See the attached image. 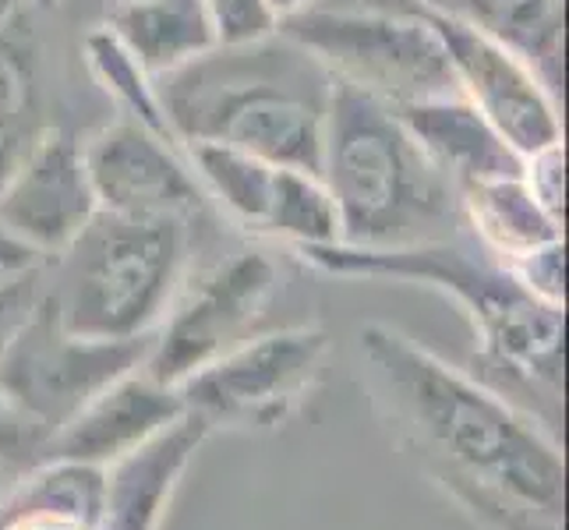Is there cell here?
<instances>
[{
  "instance_id": "6da1fadb",
  "label": "cell",
  "mask_w": 569,
  "mask_h": 530,
  "mask_svg": "<svg viewBox=\"0 0 569 530\" xmlns=\"http://www.w3.org/2000/svg\"><path fill=\"white\" fill-rule=\"evenodd\" d=\"M358 350L392 436L449 499L488 530H566L552 428L386 322H368Z\"/></svg>"
},
{
  "instance_id": "7a4b0ae2",
  "label": "cell",
  "mask_w": 569,
  "mask_h": 530,
  "mask_svg": "<svg viewBox=\"0 0 569 530\" xmlns=\"http://www.w3.org/2000/svg\"><path fill=\"white\" fill-rule=\"evenodd\" d=\"M298 259L326 277L425 283L453 298L475 326L478 353L470 376L535 414L545 428L562 421V319L566 308L538 301L485 248L475 254L457 238L407 248H305Z\"/></svg>"
},
{
  "instance_id": "3957f363",
  "label": "cell",
  "mask_w": 569,
  "mask_h": 530,
  "mask_svg": "<svg viewBox=\"0 0 569 530\" xmlns=\"http://www.w3.org/2000/svg\"><path fill=\"white\" fill-rule=\"evenodd\" d=\"M332 78L287 36L216 47L160 78V100L178 146L220 142L277 167L316 170Z\"/></svg>"
},
{
  "instance_id": "277c9868",
  "label": "cell",
  "mask_w": 569,
  "mask_h": 530,
  "mask_svg": "<svg viewBox=\"0 0 569 530\" xmlns=\"http://www.w3.org/2000/svg\"><path fill=\"white\" fill-rule=\"evenodd\" d=\"M319 177L340 212V244L407 248L457 238L460 194L428 163L400 113L332 82Z\"/></svg>"
},
{
  "instance_id": "5b68a950",
  "label": "cell",
  "mask_w": 569,
  "mask_h": 530,
  "mask_svg": "<svg viewBox=\"0 0 569 530\" xmlns=\"http://www.w3.org/2000/svg\"><path fill=\"white\" fill-rule=\"evenodd\" d=\"M191 223L96 212L78 241L57 254L47 290L71 332L100 340L152 337L188 280Z\"/></svg>"
},
{
  "instance_id": "8992f818",
  "label": "cell",
  "mask_w": 569,
  "mask_h": 530,
  "mask_svg": "<svg viewBox=\"0 0 569 530\" xmlns=\"http://www.w3.org/2000/svg\"><path fill=\"white\" fill-rule=\"evenodd\" d=\"M322 64L337 86L358 89L389 110L457 92L442 39L428 18L397 8H311L277 26Z\"/></svg>"
},
{
  "instance_id": "52a82bcc",
  "label": "cell",
  "mask_w": 569,
  "mask_h": 530,
  "mask_svg": "<svg viewBox=\"0 0 569 530\" xmlns=\"http://www.w3.org/2000/svg\"><path fill=\"white\" fill-rule=\"evenodd\" d=\"M152 337L100 340L71 332L47 290L0 340V392L39 436L61 431L92 397L142 368ZM47 446V442H43Z\"/></svg>"
},
{
  "instance_id": "ba28073f",
  "label": "cell",
  "mask_w": 569,
  "mask_h": 530,
  "mask_svg": "<svg viewBox=\"0 0 569 530\" xmlns=\"http://www.w3.org/2000/svg\"><path fill=\"white\" fill-rule=\"evenodd\" d=\"M277 266L262 251H233L199 280H184L163 322L152 332L142 371L178 389L223 353L254 337L266 308L277 298Z\"/></svg>"
},
{
  "instance_id": "9c48e42d",
  "label": "cell",
  "mask_w": 569,
  "mask_h": 530,
  "mask_svg": "<svg viewBox=\"0 0 569 530\" xmlns=\"http://www.w3.org/2000/svg\"><path fill=\"white\" fill-rule=\"evenodd\" d=\"M329 337L319 326L262 332L178 386L188 410L212 428H277L316 386Z\"/></svg>"
},
{
  "instance_id": "30bf717a",
  "label": "cell",
  "mask_w": 569,
  "mask_h": 530,
  "mask_svg": "<svg viewBox=\"0 0 569 530\" xmlns=\"http://www.w3.org/2000/svg\"><path fill=\"white\" fill-rule=\"evenodd\" d=\"M442 39L453 86L520 156L562 142L559 92L499 39L421 11Z\"/></svg>"
},
{
  "instance_id": "8fae6325",
  "label": "cell",
  "mask_w": 569,
  "mask_h": 530,
  "mask_svg": "<svg viewBox=\"0 0 569 530\" xmlns=\"http://www.w3.org/2000/svg\"><path fill=\"white\" fill-rule=\"evenodd\" d=\"M89 181L103 212L139 220H184L206 209V194L184 149L139 121L113 117L82 142Z\"/></svg>"
},
{
  "instance_id": "7c38bea8",
  "label": "cell",
  "mask_w": 569,
  "mask_h": 530,
  "mask_svg": "<svg viewBox=\"0 0 569 530\" xmlns=\"http://www.w3.org/2000/svg\"><path fill=\"white\" fill-rule=\"evenodd\" d=\"M96 212L100 202L82 142L53 124L0 181V223L43 254V262L64 254Z\"/></svg>"
},
{
  "instance_id": "4fadbf2b",
  "label": "cell",
  "mask_w": 569,
  "mask_h": 530,
  "mask_svg": "<svg viewBox=\"0 0 569 530\" xmlns=\"http://www.w3.org/2000/svg\"><path fill=\"white\" fill-rule=\"evenodd\" d=\"M184 400L178 389L160 386L149 379L142 368L128 371L117 382H110L100 397H92L78 414L47 439L43 460H78L107 467L142 446L170 421L184 414Z\"/></svg>"
},
{
  "instance_id": "5bb4252c",
  "label": "cell",
  "mask_w": 569,
  "mask_h": 530,
  "mask_svg": "<svg viewBox=\"0 0 569 530\" xmlns=\"http://www.w3.org/2000/svg\"><path fill=\"white\" fill-rule=\"evenodd\" d=\"M209 431L212 424L202 414L184 410L131 453L107 463L100 530H160L167 506Z\"/></svg>"
},
{
  "instance_id": "9a60e30c",
  "label": "cell",
  "mask_w": 569,
  "mask_h": 530,
  "mask_svg": "<svg viewBox=\"0 0 569 530\" xmlns=\"http://www.w3.org/2000/svg\"><path fill=\"white\" fill-rule=\"evenodd\" d=\"M397 113L410 139L428 156V163L457 191L478 181H496V177H517L523 170V156L460 92L421 100Z\"/></svg>"
},
{
  "instance_id": "2e32d148",
  "label": "cell",
  "mask_w": 569,
  "mask_h": 530,
  "mask_svg": "<svg viewBox=\"0 0 569 530\" xmlns=\"http://www.w3.org/2000/svg\"><path fill=\"white\" fill-rule=\"evenodd\" d=\"M100 26L156 82L220 47L202 0H113Z\"/></svg>"
},
{
  "instance_id": "e0dca14e",
  "label": "cell",
  "mask_w": 569,
  "mask_h": 530,
  "mask_svg": "<svg viewBox=\"0 0 569 530\" xmlns=\"http://www.w3.org/2000/svg\"><path fill=\"white\" fill-rule=\"evenodd\" d=\"M499 39L531 64L552 92L562 82V0H400Z\"/></svg>"
},
{
  "instance_id": "ac0fdd59",
  "label": "cell",
  "mask_w": 569,
  "mask_h": 530,
  "mask_svg": "<svg viewBox=\"0 0 569 530\" xmlns=\"http://www.w3.org/2000/svg\"><path fill=\"white\" fill-rule=\"evenodd\" d=\"M457 194L463 227L499 262H513L548 241H562V223L531 194L523 170L517 177L467 184Z\"/></svg>"
},
{
  "instance_id": "d6986e66",
  "label": "cell",
  "mask_w": 569,
  "mask_h": 530,
  "mask_svg": "<svg viewBox=\"0 0 569 530\" xmlns=\"http://www.w3.org/2000/svg\"><path fill=\"white\" fill-rule=\"evenodd\" d=\"M184 160L199 181L206 202H216L233 227L259 233L272 202V184H277V163H266L244 149L220 146V142H188Z\"/></svg>"
},
{
  "instance_id": "ffe728a7",
  "label": "cell",
  "mask_w": 569,
  "mask_h": 530,
  "mask_svg": "<svg viewBox=\"0 0 569 530\" xmlns=\"http://www.w3.org/2000/svg\"><path fill=\"white\" fill-rule=\"evenodd\" d=\"M47 128L50 124L36 50L8 26L0 29V181Z\"/></svg>"
},
{
  "instance_id": "44dd1931",
  "label": "cell",
  "mask_w": 569,
  "mask_h": 530,
  "mask_svg": "<svg viewBox=\"0 0 569 530\" xmlns=\"http://www.w3.org/2000/svg\"><path fill=\"white\" fill-rule=\"evenodd\" d=\"M262 238H277L293 251L340 244V212L316 170L280 167Z\"/></svg>"
},
{
  "instance_id": "7402d4cb",
  "label": "cell",
  "mask_w": 569,
  "mask_h": 530,
  "mask_svg": "<svg viewBox=\"0 0 569 530\" xmlns=\"http://www.w3.org/2000/svg\"><path fill=\"white\" fill-rule=\"evenodd\" d=\"M82 61L92 74V82L100 86L107 100L117 107V117H128V121H139L149 131H160L167 139H173L167 113H163V100H160V82H156L103 26L86 32Z\"/></svg>"
},
{
  "instance_id": "603a6c76",
  "label": "cell",
  "mask_w": 569,
  "mask_h": 530,
  "mask_svg": "<svg viewBox=\"0 0 569 530\" xmlns=\"http://www.w3.org/2000/svg\"><path fill=\"white\" fill-rule=\"evenodd\" d=\"M202 4L212 18L220 47H248L277 32V18L266 8V0H202Z\"/></svg>"
},
{
  "instance_id": "cb8c5ba5",
  "label": "cell",
  "mask_w": 569,
  "mask_h": 530,
  "mask_svg": "<svg viewBox=\"0 0 569 530\" xmlns=\"http://www.w3.org/2000/svg\"><path fill=\"white\" fill-rule=\"evenodd\" d=\"M517 277L523 290H531L538 301L566 308V248L562 241H548L535 251L520 254L513 262H502Z\"/></svg>"
},
{
  "instance_id": "d4e9b609",
  "label": "cell",
  "mask_w": 569,
  "mask_h": 530,
  "mask_svg": "<svg viewBox=\"0 0 569 530\" xmlns=\"http://www.w3.org/2000/svg\"><path fill=\"white\" fill-rule=\"evenodd\" d=\"M523 181L531 188L535 199L545 206L548 216H556L562 223L566 212V152L562 142L548 146L535 156H523Z\"/></svg>"
},
{
  "instance_id": "484cf974",
  "label": "cell",
  "mask_w": 569,
  "mask_h": 530,
  "mask_svg": "<svg viewBox=\"0 0 569 530\" xmlns=\"http://www.w3.org/2000/svg\"><path fill=\"white\" fill-rule=\"evenodd\" d=\"M43 436L26 421L14 414V407L4 400L0 392V463L11 470H29L39 463V453H43Z\"/></svg>"
},
{
  "instance_id": "4316f807",
  "label": "cell",
  "mask_w": 569,
  "mask_h": 530,
  "mask_svg": "<svg viewBox=\"0 0 569 530\" xmlns=\"http://www.w3.org/2000/svg\"><path fill=\"white\" fill-rule=\"evenodd\" d=\"M43 266H47L43 254H36L22 238H14V233L0 223V287L32 277V272H43Z\"/></svg>"
},
{
  "instance_id": "83f0119b",
  "label": "cell",
  "mask_w": 569,
  "mask_h": 530,
  "mask_svg": "<svg viewBox=\"0 0 569 530\" xmlns=\"http://www.w3.org/2000/svg\"><path fill=\"white\" fill-rule=\"evenodd\" d=\"M39 290H43V272H32V277L0 287V340H4V332L36 304Z\"/></svg>"
},
{
  "instance_id": "f1b7e54d",
  "label": "cell",
  "mask_w": 569,
  "mask_h": 530,
  "mask_svg": "<svg viewBox=\"0 0 569 530\" xmlns=\"http://www.w3.org/2000/svg\"><path fill=\"white\" fill-rule=\"evenodd\" d=\"M0 530H100V527L64 513H18L0 520Z\"/></svg>"
},
{
  "instance_id": "f546056e",
  "label": "cell",
  "mask_w": 569,
  "mask_h": 530,
  "mask_svg": "<svg viewBox=\"0 0 569 530\" xmlns=\"http://www.w3.org/2000/svg\"><path fill=\"white\" fill-rule=\"evenodd\" d=\"M266 8L272 11V18L280 22H290V18H298L311 8H319V0H266Z\"/></svg>"
},
{
  "instance_id": "4dcf8cb0",
  "label": "cell",
  "mask_w": 569,
  "mask_h": 530,
  "mask_svg": "<svg viewBox=\"0 0 569 530\" xmlns=\"http://www.w3.org/2000/svg\"><path fill=\"white\" fill-rule=\"evenodd\" d=\"M29 4H32V0H0V29H8Z\"/></svg>"
},
{
  "instance_id": "1f68e13d",
  "label": "cell",
  "mask_w": 569,
  "mask_h": 530,
  "mask_svg": "<svg viewBox=\"0 0 569 530\" xmlns=\"http://www.w3.org/2000/svg\"><path fill=\"white\" fill-rule=\"evenodd\" d=\"M8 478H11V467L0 463V492H4V488H8Z\"/></svg>"
},
{
  "instance_id": "d6a6232c",
  "label": "cell",
  "mask_w": 569,
  "mask_h": 530,
  "mask_svg": "<svg viewBox=\"0 0 569 530\" xmlns=\"http://www.w3.org/2000/svg\"><path fill=\"white\" fill-rule=\"evenodd\" d=\"M32 4H36V8H53L57 0H32Z\"/></svg>"
}]
</instances>
